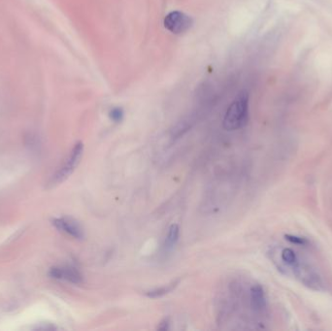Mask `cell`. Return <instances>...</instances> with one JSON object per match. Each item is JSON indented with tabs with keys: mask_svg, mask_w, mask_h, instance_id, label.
Wrapping results in <instances>:
<instances>
[{
	"mask_svg": "<svg viewBox=\"0 0 332 331\" xmlns=\"http://www.w3.org/2000/svg\"><path fill=\"white\" fill-rule=\"evenodd\" d=\"M84 155V144L83 142H77L74 147L72 148L68 158L65 160L62 166L57 171L49 182L50 188H54L64 181L67 180L71 176V174L75 171L80 164L82 158Z\"/></svg>",
	"mask_w": 332,
	"mask_h": 331,
	"instance_id": "2",
	"label": "cell"
},
{
	"mask_svg": "<svg viewBox=\"0 0 332 331\" xmlns=\"http://www.w3.org/2000/svg\"><path fill=\"white\" fill-rule=\"evenodd\" d=\"M52 224L61 232L67 234L75 239H83L85 237V231L80 222L71 217L56 218L52 221Z\"/></svg>",
	"mask_w": 332,
	"mask_h": 331,
	"instance_id": "5",
	"label": "cell"
},
{
	"mask_svg": "<svg viewBox=\"0 0 332 331\" xmlns=\"http://www.w3.org/2000/svg\"><path fill=\"white\" fill-rule=\"evenodd\" d=\"M49 276L52 279L65 281L79 285L84 281V277L78 268L73 265H59L54 266L49 270Z\"/></svg>",
	"mask_w": 332,
	"mask_h": 331,
	"instance_id": "4",
	"label": "cell"
},
{
	"mask_svg": "<svg viewBox=\"0 0 332 331\" xmlns=\"http://www.w3.org/2000/svg\"><path fill=\"white\" fill-rule=\"evenodd\" d=\"M249 119V95L242 91L226 111L222 125L226 131L239 130L246 125Z\"/></svg>",
	"mask_w": 332,
	"mask_h": 331,
	"instance_id": "1",
	"label": "cell"
},
{
	"mask_svg": "<svg viewBox=\"0 0 332 331\" xmlns=\"http://www.w3.org/2000/svg\"><path fill=\"white\" fill-rule=\"evenodd\" d=\"M179 283H180V280H176V281L172 282V283L166 285V286H163L161 288H157V289H154V290H150V291L145 292V295L150 297V298H159L161 296H164V295H166V294H168L171 291H174L177 288V286L179 285Z\"/></svg>",
	"mask_w": 332,
	"mask_h": 331,
	"instance_id": "8",
	"label": "cell"
},
{
	"mask_svg": "<svg viewBox=\"0 0 332 331\" xmlns=\"http://www.w3.org/2000/svg\"><path fill=\"white\" fill-rule=\"evenodd\" d=\"M293 269L295 270V274L297 278L300 279V281L307 287L311 288L313 290L319 291L322 286V282L320 280L319 276L315 274L313 271L310 270L309 268H305L303 266H300L298 263L293 266Z\"/></svg>",
	"mask_w": 332,
	"mask_h": 331,
	"instance_id": "6",
	"label": "cell"
},
{
	"mask_svg": "<svg viewBox=\"0 0 332 331\" xmlns=\"http://www.w3.org/2000/svg\"><path fill=\"white\" fill-rule=\"evenodd\" d=\"M285 238H286V240L291 242L292 244H296V245H305V244H307V240L305 238L299 237V236L288 234V235H285Z\"/></svg>",
	"mask_w": 332,
	"mask_h": 331,
	"instance_id": "12",
	"label": "cell"
},
{
	"mask_svg": "<svg viewBox=\"0 0 332 331\" xmlns=\"http://www.w3.org/2000/svg\"><path fill=\"white\" fill-rule=\"evenodd\" d=\"M251 304L256 311L261 312L266 307L265 293L262 286L256 285L251 290Z\"/></svg>",
	"mask_w": 332,
	"mask_h": 331,
	"instance_id": "7",
	"label": "cell"
},
{
	"mask_svg": "<svg viewBox=\"0 0 332 331\" xmlns=\"http://www.w3.org/2000/svg\"><path fill=\"white\" fill-rule=\"evenodd\" d=\"M179 236H180V227L178 224L173 223L168 230V233L165 239V244H164L165 249L168 251L172 250L179 240Z\"/></svg>",
	"mask_w": 332,
	"mask_h": 331,
	"instance_id": "9",
	"label": "cell"
},
{
	"mask_svg": "<svg viewBox=\"0 0 332 331\" xmlns=\"http://www.w3.org/2000/svg\"><path fill=\"white\" fill-rule=\"evenodd\" d=\"M282 260L284 262H286L288 265H290L292 267L295 266L298 263L297 257L292 249H285L282 251Z\"/></svg>",
	"mask_w": 332,
	"mask_h": 331,
	"instance_id": "10",
	"label": "cell"
},
{
	"mask_svg": "<svg viewBox=\"0 0 332 331\" xmlns=\"http://www.w3.org/2000/svg\"><path fill=\"white\" fill-rule=\"evenodd\" d=\"M164 28L173 34H183L191 30L193 20L187 14L180 11H173L166 15L163 20Z\"/></svg>",
	"mask_w": 332,
	"mask_h": 331,
	"instance_id": "3",
	"label": "cell"
},
{
	"mask_svg": "<svg viewBox=\"0 0 332 331\" xmlns=\"http://www.w3.org/2000/svg\"><path fill=\"white\" fill-rule=\"evenodd\" d=\"M110 118L115 122H120L123 119V111L121 108H114L110 111Z\"/></svg>",
	"mask_w": 332,
	"mask_h": 331,
	"instance_id": "11",
	"label": "cell"
}]
</instances>
